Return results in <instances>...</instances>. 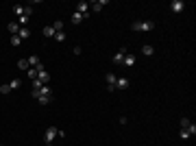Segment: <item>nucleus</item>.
I'll return each mask as SVG.
<instances>
[{
    "label": "nucleus",
    "instance_id": "aec40b11",
    "mask_svg": "<svg viewBox=\"0 0 196 146\" xmlns=\"http://www.w3.org/2000/svg\"><path fill=\"white\" fill-rule=\"evenodd\" d=\"M50 101H53V96H39V98H37V103H39V105H48Z\"/></svg>",
    "mask_w": 196,
    "mask_h": 146
},
{
    "label": "nucleus",
    "instance_id": "c85d7f7f",
    "mask_svg": "<svg viewBox=\"0 0 196 146\" xmlns=\"http://www.w3.org/2000/svg\"><path fill=\"white\" fill-rule=\"evenodd\" d=\"M187 131H190V135H196V124H194V122H192V124H190V127H187Z\"/></svg>",
    "mask_w": 196,
    "mask_h": 146
},
{
    "label": "nucleus",
    "instance_id": "f8f14e48",
    "mask_svg": "<svg viewBox=\"0 0 196 146\" xmlns=\"http://www.w3.org/2000/svg\"><path fill=\"white\" fill-rule=\"evenodd\" d=\"M142 53H144V55H146V57H151V55H153V53H155V48H153V46H151V44H144V48H142Z\"/></svg>",
    "mask_w": 196,
    "mask_h": 146
},
{
    "label": "nucleus",
    "instance_id": "1a4fd4ad",
    "mask_svg": "<svg viewBox=\"0 0 196 146\" xmlns=\"http://www.w3.org/2000/svg\"><path fill=\"white\" fill-rule=\"evenodd\" d=\"M18 37H20V39H29V37H31V31H29L26 26H20V31H18Z\"/></svg>",
    "mask_w": 196,
    "mask_h": 146
},
{
    "label": "nucleus",
    "instance_id": "412c9836",
    "mask_svg": "<svg viewBox=\"0 0 196 146\" xmlns=\"http://www.w3.org/2000/svg\"><path fill=\"white\" fill-rule=\"evenodd\" d=\"M26 74L31 77V81H35V79H37V70H35V68H29V70H26Z\"/></svg>",
    "mask_w": 196,
    "mask_h": 146
},
{
    "label": "nucleus",
    "instance_id": "f03ea898",
    "mask_svg": "<svg viewBox=\"0 0 196 146\" xmlns=\"http://www.w3.org/2000/svg\"><path fill=\"white\" fill-rule=\"evenodd\" d=\"M127 55H129V53H127V46H122L120 50L113 55V59H111V61H113L116 65H122V61H124V57H127Z\"/></svg>",
    "mask_w": 196,
    "mask_h": 146
},
{
    "label": "nucleus",
    "instance_id": "c756f323",
    "mask_svg": "<svg viewBox=\"0 0 196 146\" xmlns=\"http://www.w3.org/2000/svg\"><path fill=\"white\" fill-rule=\"evenodd\" d=\"M46 146H53V144H46Z\"/></svg>",
    "mask_w": 196,
    "mask_h": 146
},
{
    "label": "nucleus",
    "instance_id": "bb28decb",
    "mask_svg": "<svg viewBox=\"0 0 196 146\" xmlns=\"http://www.w3.org/2000/svg\"><path fill=\"white\" fill-rule=\"evenodd\" d=\"M9 92H11L9 85H0V94H9Z\"/></svg>",
    "mask_w": 196,
    "mask_h": 146
},
{
    "label": "nucleus",
    "instance_id": "39448f33",
    "mask_svg": "<svg viewBox=\"0 0 196 146\" xmlns=\"http://www.w3.org/2000/svg\"><path fill=\"white\" fill-rule=\"evenodd\" d=\"M170 9H172L174 13H181V11L185 9V2H183V0H172V5H170Z\"/></svg>",
    "mask_w": 196,
    "mask_h": 146
},
{
    "label": "nucleus",
    "instance_id": "b1692460",
    "mask_svg": "<svg viewBox=\"0 0 196 146\" xmlns=\"http://www.w3.org/2000/svg\"><path fill=\"white\" fill-rule=\"evenodd\" d=\"M41 85H44V83H41L39 79H35V81H33V89H35V92H39V89H41Z\"/></svg>",
    "mask_w": 196,
    "mask_h": 146
},
{
    "label": "nucleus",
    "instance_id": "2eb2a0df",
    "mask_svg": "<svg viewBox=\"0 0 196 146\" xmlns=\"http://www.w3.org/2000/svg\"><path fill=\"white\" fill-rule=\"evenodd\" d=\"M63 26H65V24H63L61 20H57V22L53 24V29H55V33H61V31H63Z\"/></svg>",
    "mask_w": 196,
    "mask_h": 146
},
{
    "label": "nucleus",
    "instance_id": "cd10ccee",
    "mask_svg": "<svg viewBox=\"0 0 196 146\" xmlns=\"http://www.w3.org/2000/svg\"><path fill=\"white\" fill-rule=\"evenodd\" d=\"M190 124H192V122H190V120H187V118H181V127H183V129H187Z\"/></svg>",
    "mask_w": 196,
    "mask_h": 146
},
{
    "label": "nucleus",
    "instance_id": "9d476101",
    "mask_svg": "<svg viewBox=\"0 0 196 146\" xmlns=\"http://www.w3.org/2000/svg\"><path fill=\"white\" fill-rule=\"evenodd\" d=\"M135 59H137L135 55H127L124 61H122V65H129V68H131V65H135Z\"/></svg>",
    "mask_w": 196,
    "mask_h": 146
},
{
    "label": "nucleus",
    "instance_id": "f3484780",
    "mask_svg": "<svg viewBox=\"0 0 196 146\" xmlns=\"http://www.w3.org/2000/svg\"><path fill=\"white\" fill-rule=\"evenodd\" d=\"M44 37H55V29L53 26H44Z\"/></svg>",
    "mask_w": 196,
    "mask_h": 146
},
{
    "label": "nucleus",
    "instance_id": "423d86ee",
    "mask_svg": "<svg viewBox=\"0 0 196 146\" xmlns=\"http://www.w3.org/2000/svg\"><path fill=\"white\" fill-rule=\"evenodd\" d=\"M131 83H129V79L127 77H118V81H116V89H127Z\"/></svg>",
    "mask_w": 196,
    "mask_h": 146
},
{
    "label": "nucleus",
    "instance_id": "20e7f679",
    "mask_svg": "<svg viewBox=\"0 0 196 146\" xmlns=\"http://www.w3.org/2000/svg\"><path fill=\"white\" fill-rule=\"evenodd\" d=\"M105 81H107V89H109V92H116V81H118V77L113 74V72H109V74L105 77Z\"/></svg>",
    "mask_w": 196,
    "mask_h": 146
},
{
    "label": "nucleus",
    "instance_id": "0eeeda50",
    "mask_svg": "<svg viewBox=\"0 0 196 146\" xmlns=\"http://www.w3.org/2000/svg\"><path fill=\"white\" fill-rule=\"evenodd\" d=\"M87 7H89V5L85 2V0H81V2L76 5V13H81V15H85V18H87V13H89V9H87Z\"/></svg>",
    "mask_w": 196,
    "mask_h": 146
},
{
    "label": "nucleus",
    "instance_id": "7ed1b4c3",
    "mask_svg": "<svg viewBox=\"0 0 196 146\" xmlns=\"http://www.w3.org/2000/svg\"><path fill=\"white\" fill-rule=\"evenodd\" d=\"M59 135V129L57 127H50V129H46V133H44V140H46V144H53V140Z\"/></svg>",
    "mask_w": 196,
    "mask_h": 146
},
{
    "label": "nucleus",
    "instance_id": "393cba45",
    "mask_svg": "<svg viewBox=\"0 0 196 146\" xmlns=\"http://www.w3.org/2000/svg\"><path fill=\"white\" fill-rule=\"evenodd\" d=\"M9 87H11V89H18V87H20V79H13V81L9 83Z\"/></svg>",
    "mask_w": 196,
    "mask_h": 146
},
{
    "label": "nucleus",
    "instance_id": "9b49d317",
    "mask_svg": "<svg viewBox=\"0 0 196 146\" xmlns=\"http://www.w3.org/2000/svg\"><path fill=\"white\" fill-rule=\"evenodd\" d=\"M37 79H39L44 85H48V81H50V74H48V72L44 70V72H39V74H37Z\"/></svg>",
    "mask_w": 196,
    "mask_h": 146
},
{
    "label": "nucleus",
    "instance_id": "dca6fc26",
    "mask_svg": "<svg viewBox=\"0 0 196 146\" xmlns=\"http://www.w3.org/2000/svg\"><path fill=\"white\" fill-rule=\"evenodd\" d=\"M9 31H11V35H18V31H20V24H18V22H11V24H9Z\"/></svg>",
    "mask_w": 196,
    "mask_h": 146
},
{
    "label": "nucleus",
    "instance_id": "a878e982",
    "mask_svg": "<svg viewBox=\"0 0 196 146\" xmlns=\"http://www.w3.org/2000/svg\"><path fill=\"white\" fill-rule=\"evenodd\" d=\"M55 39H57V41H63V39H65V33H63V31H61V33H55Z\"/></svg>",
    "mask_w": 196,
    "mask_h": 146
},
{
    "label": "nucleus",
    "instance_id": "f257e3e1",
    "mask_svg": "<svg viewBox=\"0 0 196 146\" xmlns=\"http://www.w3.org/2000/svg\"><path fill=\"white\" fill-rule=\"evenodd\" d=\"M131 29H133V31H153V29H155V22H151V20H146V22H135V24H131Z\"/></svg>",
    "mask_w": 196,
    "mask_h": 146
},
{
    "label": "nucleus",
    "instance_id": "5701e85b",
    "mask_svg": "<svg viewBox=\"0 0 196 146\" xmlns=\"http://www.w3.org/2000/svg\"><path fill=\"white\" fill-rule=\"evenodd\" d=\"M20 44H22V39H20L18 35H11V46H15V48H18Z\"/></svg>",
    "mask_w": 196,
    "mask_h": 146
},
{
    "label": "nucleus",
    "instance_id": "6e6552de",
    "mask_svg": "<svg viewBox=\"0 0 196 146\" xmlns=\"http://www.w3.org/2000/svg\"><path fill=\"white\" fill-rule=\"evenodd\" d=\"M103 7H107V0H96V2H92V11H103Z\"/></svg>",
    "mask_w": 196,
    "mask_h": 146
},
{
    "label": "nucleus",
    "instance_id": "4be33fe9",
    "mask_svg": "<svg viewBox=\"0 0 196 146\" xmlns=\"http://www.w3.org/2000/svg\"><path fill=\"white\" fill-rule=\"evenodd\" d=\"M13 13L22 18V15H24V7H20V5H15V7H13Z\"/></svg>",
    "mask_w": 196,
    "mask_h": 146
},
{
    "label": "nucleus",
    "instance_id": "a211bd4d",
    "mask_svg": "<svg viewBox=\"0 0 196 146\" xmlns=\"http://www.w3.org/2000/svg\"><path fill=\"white\" fill-rule=\"evenodd\" d=\"M18 68H20V70H29V68H31V65H29V59H20V61H18Z\"/></svg>",
    "mask_w": 196,
    "mask_h": 146
},
{
    "label": "nucleus",
    "instance_id": "ddd939ff",
    "mask_svg": "<svg viewBox=\"0 0 196 146\" xmlns=\"http://www.w3.org/2000/svg\"><path fill=\"white\" fill-rule=\"evenodd\" d=\"M83 20H85V15H81V13L74 11V15H72V24H81Z\"/></svg>",
    "mask_w": 196,
    "mask_h": 146
},
{
    "label": "nucleus",
    "instance_id": "4468645a",
    "mask_svg": "<svg viewBox=\"0 0 196 146\" xmlns=\"http://www.w3.org/2000/svg\"><path fill=\"white\" fill-rule=\"evenodd\" d=\"M39 63H41V61H39V57H35V55H33V57H29V65H31V68H37Z\"/></svg>",
    "mask_w": 196,
    "mask_h": 146
},
{
    "label": "nucleus",
    "instance_id": "6ab92c4d",
    "mask_svg": "<svg viewBox=\"0 0 196 146\" xmlns=\"http://www.w3.org/2000/svg\"><path fill=\"white\" fill-rule=\"evenodd\" d=\"M39 96H53V94H50V85H41V89H39Z\"/></svg>",
    "mask_w": 196,
    "mask_h": 146
}]
</instances>
